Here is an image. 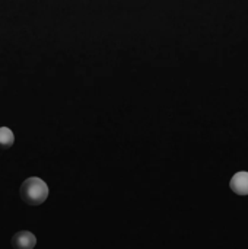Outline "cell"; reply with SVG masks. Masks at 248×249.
I'll return each mask as SVG.
<instances>
[{
	"mask_svg": "<svg viewBox=\"0 0 248 249\" xmlns=\"http://www.w3.org/2000/svg\"><path fill=\"white\" fill-rule=\"evenodd\" d=\"M15 143V134L7 127H0V149H9Z\"/></svg>",
	"mask_w": 248,
	"mask_h": 249,
	"instance_id": "obj_4",
	"label": "cell"
},
{
	"mask_svg": "<svg viewBox=\"0 0 248 249\" xmlns=\"http://www.w3.org/2000/svg\"><path fill=\"white\" fill-rule=\"evenodd\" d=\"M48 185L37 177L25 179L20 185V198L29 206H39L48 198Z\"/></svg>",
	"mask_w": 248,
	"mask_h": 249,
	"instance_id": "obj_1",
	"label": "cell"
},
{
	"mask_svg": "<svg viewBox=\"0 0 248 249\" xmlns=\"http://www.w3.org/2000/svg\"><path fill=\"white\" fill-rule=\"evenodd\" d=\"M37 245V238L29 231L16 232L12 238L13 249H34Z\"/></svg>",
	"mask_w": 248,
	"mask_h": 249,
	"instance_id": "obj_2",
	"label": "cell"
},
{
	"mask_svg": "<svg viewBox=\"0 0 248 249\" xmlns=\"http://www.w3.org/2000/svg\"><path fill=\"white\" fill-rule=\"evenodd\" d=\"M231 190L238 196H248V172H237L231 178Z\"/></svg>",
	"mask_w": 248,
	"mask_h": 249,
	"instance_id": "obj_3",
	"label": "cell"
}]
</instances>
